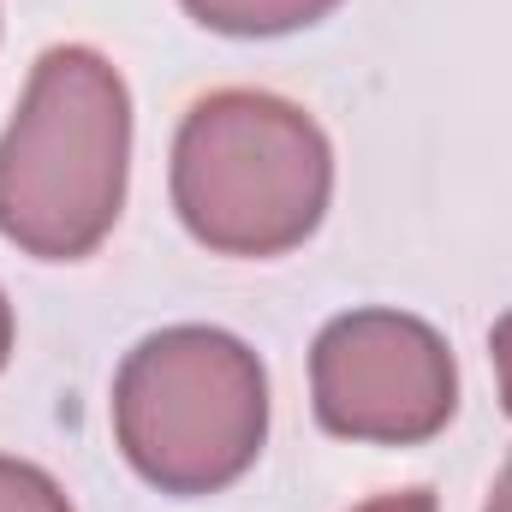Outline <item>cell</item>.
Wrapping results in <instances>:
<instances>
[{
	"mask_svg": "<svg viewBox=\"0 0 512 512\" xmlns=\"http://www.w3.org/2000/svg\"><path fill=\"white\" fill-rule=\"evenodd\" d=\"M126 167V78L96 48H48L0 137V239L42 262L90 256L120 221Z\"/></svg>",
	"mask_w": 512,
	"mask_h": 512,
	"instance_id": "obj_1",
	"label": "cell"
},
{
	"mask_svg": "<svg viewBox=\"0 0 512 512\" xmlns=\"http://www.w3.org/2000/svg\"><path fill=\"white\" fill-rule=\"evenodd\" d=\"M328 197L334 149L322 126L268 90H215L173 137V209L221 256L298 251L322 227Z\"/></svg>",
	"mask_w": 512,
	"mask_h": 512,
	"instance_id": "obj_2",
	"label": "cell"
},
{
	"mask_svg": "<svg viewBox=\"0 0 512 512\" xmlns=\"http://www.w3.org/2000/svg\"><path fill=\"white\" fill-rule=\"evenodd\" d=\"M268 376L227 328H161L114 376V441L161 495H221L262 453Z\"/></svg>",
	"mask_w": 512,
	"mask_h": 512,
	"instance_id": "obj_3",
	"label": "cell"
},
{
	"mask_svg": "<svg viewBox=\"0 0 512 512\" xmlns=\"http://www.w3.org/2000/svg\"><path fill=\"white\" fill-rule=\"evenodd\" d=\"M310 399L328 435L417 447L447 429L459 370L429 322L405 310H346L316 334Z\"/></svg>",
	"mask_w": 512,
	"mask_h": 512,
	"instance_id": "obj_4",
	"label": "cell"
},
{
	"mask_svg": "<svg viewBox=\"0 0 512 512\" xmlns=\"http://www.w3.org/2000/svg\"><path fill=\"white\" fill-rule=\"evenodd\" d=\"M340 0H185V12L221 36H286L334 12Z\"/></svg>",
	"mask_w": 512,
	"mask_h": 512,
	"instance_id": "obj_5",
	"label": "cell"
},
{
	"mask_svg": "<svg viewBox=\"0 0 512 512\" xmlns=\"http://www.w3.org/2000/svg\"><path fill=\"white\" fill-rule=\"evenodd\" d=\"M0 512H72V501L42 465H24V459L0 453Z\"/></svg>",
	"mask_w": 512,
	"mask_h": 512,
	"instance_id": "obj_6",
	"label": "cell"
},
{
	"mask_svg": "<svg viewBox=\"0 0 512 512\" xmlns=\"http://www.w3.org/2000/svg\"><path fill=\"white\" fill-rule=\"evenodd\" d=\"M489 352H495V370H501V399H507V411H512V310L495 322Z\"/></svg>",
	"mask_w": 512,
	"mask_h": 512,
	"instance_id": "obj_7",
	"label": "cell"
},
{
	"mask_svg": "<svg viewBox=\"0 0 512 512\" xmlns=\"http://www.w3.org/2000/svg\"><path fill=\"white\" fill-rule=\"evenodd\" d=\"M358 512H435V495L429 489H393V495H376Z\"/></svg>",
	"mask_w": 512,
	"mask_h": 512,
	"instance_id": "obj_8",
	"label": "cell"
},
{
	"mask_svg": "<svg viewBox=\"0 0 512 512\" xmlns=\"http://www.w3.org/2000/svg\"><path fill=\"white\" fill-rule=\"evenodd\" d=\"M483 512H512V465L495 477V489H489V507Z\"/></svg>",
	"mask_w": 512,
	"mask_h": 512,
	"instance_id": "obj_9",
	"label": "cell"
},
{
	"mask_svg": "<svg viewBox=\"0 0 512 512\" xmlns=\"http://www.w3.org/2000/svg\"><path fill=\"white\" fill-rule=\"evenodd\" d=\"M6 352H12V304L0 292V370H6Z\"/></svg>",
	"mask_w": 512,
	"mask_h": 512,
	"instance_id": "obj_10",
	"label": "cell"
}]
</instances>
